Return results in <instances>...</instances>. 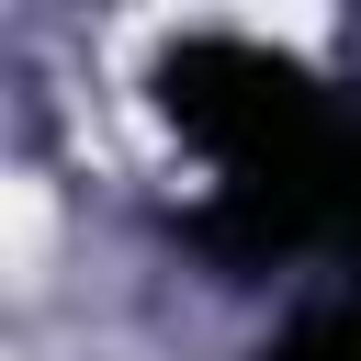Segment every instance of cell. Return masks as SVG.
<instances>
[{
    "instance_id": "6da1fadb",
    "label": "cell",
    "mask_w": 361,
    "mask_h": 361,
    "mask_svg": "<svg viewBox=\"0 0 361 361\" xmlns=\"http://www.w3.org/2000/svg\"><path fill=\"white\" fill-rule=\"evenodd\" d=\"M282 361H361V305H350V316H316Z\"/></svg>"
}]
</instances>
